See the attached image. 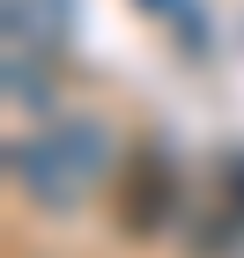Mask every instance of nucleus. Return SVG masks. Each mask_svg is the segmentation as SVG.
Masks as SVG:
<instances>
[{
    "label": "nucleus",
    "instance_id": "1",
    "mask_svg": "<svg viewBox=\"0 0 244 258\" xmlns=\"http://www.w3.org/2000/svg\"><path fill=\"white\" fill-rule=\"evenodd\" d=\"M119 162L126 155H119V140H111V125L89 118V111H67V118L30 125V133L8 148V177H15V192L30 199V207L74 214L96 184L119 177Z\"/></svg>",
    "mask_w": 244,
    "mask_h": 258
},
{
    "label": "nucleus",
    "instance_id": "2",
    "mask_svg": "<svg viewBox=\"0 0 244 258\" xmlns=\"http://www.w3.org/2000/svg\"><path fill=\"white\" fill-rule=\"evenodd\" d=\"M185 207V177H178V155L163 148V140H141L133 155L119 162V177H111V221H119L126 236H163Z\"/></svg>",
    "mask_w": 244,
    "mask_h": 258
},
{
    "label": "nucleus",
    "instance_id": "3",
    "mask_svg": "<svg viewBox=\"0 0 244 258\" xmlns=\"http://www.w3.org/2000/svg\"><path fill=\"white\" fill-rule=\"evenodd\" d=\"M0 22H8V59L52 67L74 30V0H0Z\"/></svg>",
    "mask_w": 244,
    "mask_h": 258
},
{
    "label": "nucleus",
    "instance_id": "4",
    "mask_svg": "<svg viewBox=\"0 0 244 258\" xmlns=\"http://www.w3.org/2000/svg\"><path fill=\"white\" fill-rule=\"evenodd\" d=\"M237 236H244V148L215 162V214L200 221V236H192V258H222Z\"/></svg>",
    "mask_w": 244,
    "mask_h": 258
}]
</instances>
